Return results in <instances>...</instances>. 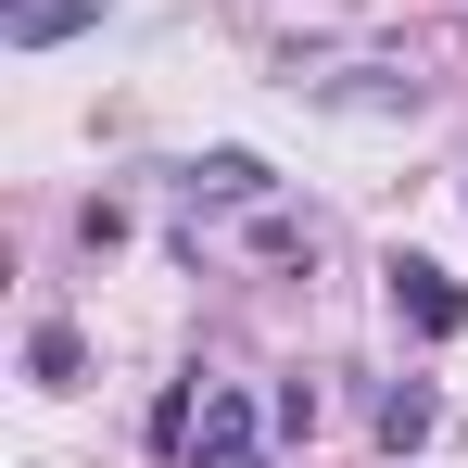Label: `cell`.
I'll list each match as a JSON object with an SVG mask.
<instances>
[{
    "label": "cell",
    "instance_id": "obj_1",
    "mask_svg": "<svg viewBox=\"0 0 468 468\" xmlns=\"http://www.w3.org/2000/svg\"><path fill=\"white\" fill-rule=\"evenodd\" d=\"M266 443H279V418H266L253 392H203V418H190L177 456L190 468H266Z\"/></svg>",
    "mask_w": 468,
    "mask_h": 468
},
{
    "label": "cell",
    "instance_id": "obj_2",
    "mask_svg": "<svg viewBox=\"0 0 468 468\" xmlns=\"http://www.w3.org/2000/svg\"><path fill=\"white\" fill-rule=\"evenodd\" d=\"M380 279H392V316H405L418 342H456V316H468V292H456V279H443V266H431V253H392Z\"/></svg>",
    "mask_w": 468,
    "mask_h": 468
},
{
    "label": "cell",
    "instance_id": "obj_3",
    "mask_svg": "<svg viewBox=\"0 0 468 468\" xmlns=\"http://www.w3.org/2000/svg\"><path fill=\"white\" fill-rule=\"evenodd\" d=\"M77 26H101V0H13V13H0L13 51H51V38H77Z\"/></svg>",
    "mask_w": 468,
    "mask_h": 468
},
{
    "label": "cell",
    "instance_id": "obj_4",
    "mask_svg": "<svg viewBox=\"0 0 468 468\" xmlns=\"http://www.w3.org/2000/svg\"><path fill=\"white\" fill-rule=\"evenodd\" d=\"M431 431H443V405H431V380H392V392H380V456H418Z\"/></svg>",
    "mask_w": 468,
    "mask_h": 468
},
{
    "label": "cell",
    "instance_id": "obj_5",
    "mask_svg": "<svg viewBox=\"0 0 468 468\" xmlns=\"http://www.w3.org/2000/svg\"><path fill=\"white\" fill-rule=\"evenodd\" d=\"M77 367H89V342L64 329V316H38V329H26V380H38V392H77Z\"/></svg>",
    "mask_w": 468,
    "mask_h": 468
},
{
    "label": "cell",
    "instance_id": "obj_6",
    "mask_svg": "<svg viewBox=\"0 0 468 468\" xmlns=\"http://www.w3.org/2000/svg\"><path fill=\"white\" fill-rule=\"evenodd\" d=\"M190 203H266V153H203L190 165Z\"/></svg>",
    "mask_w": 468,
    "mask_h": 468
},
{
    "label": "cell",
    "instance_id": "obj_7",
    "mask_svg": "<svg viewBox=\"0 0 468 468\" xmlns=\"http://www.w3.org/2000/svg\"><path fill=\"white\" fill-rule=\"evenodd\" d=\"M190 418H203V392H190V380H165V392H153V443H165V456L190 443Z\"/></svg>",
    "mask_w": 468,
    "mask_h": 468
},
{
    "label": "cell",
    "instance_id": "obj_8",
    "mask_svg": "<svg viewBox=\"0 0 468 468\" xmlns=\"http://www.w3.org/2000/svg\"><path fill=\"white\" fill-rule=\"evenodd\" d=\"M266 418H279V443H316V380H279V405H266Z\"/></svg>",
    "mask_w": 468,
    "mask_h": 468
}]
</instances>
